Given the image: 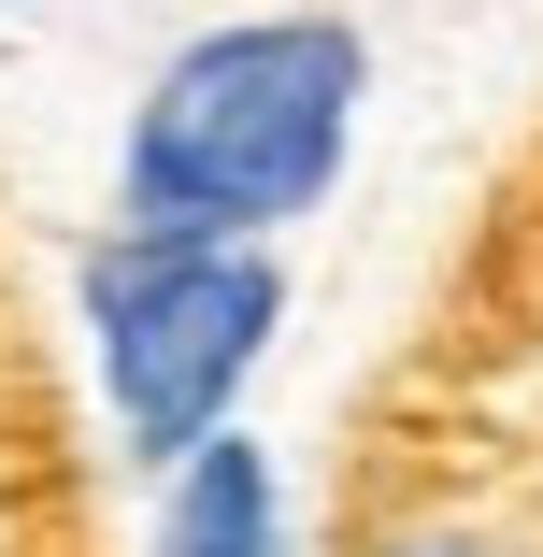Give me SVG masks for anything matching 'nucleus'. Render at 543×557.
<instances>
[{
  "instance_id": "1",
  "label": "nucleus",
  "mask_w": 543,
  "mask_h": 557,
  "mask_svg": "<svg viewBox=\"0 0 543 557\" xmlns=\"http://www.w3.org/2000/svg\"><path fill=\"white\" fill-rule=\"evenodd\" d=\"M358 115H372L358 15H230L144 72L115 144V214L200 244H286L344 186Z\"/></svg>"
},
{
  "instance_id": "2",
  "label": "nucleus",
  "mask_w": 543,
  "mask_h": 557,
  "mask_svg": "<svg viewBox=\"0 0 543 557\" xmlns=\"http://www.w3.org/2000/svg\"><path fill=\"white\" fill-rule=\"evenodd\" d=\"M86 314V386L115 414V458L172 472L214 429H244V386L286 344V258L272 244H200V230H100L72 258Z\"/></svg>"
},
{
  "instance_id": "3",
  "label": "nucleus",
  "mask_w": 543,
  "mask_h": 557,
  "mask_svg": "<svg viewBox=\"0 0 543 557\" xmlns=\"http://www.w3.org/2000/svg\"><path fill=\"white\" fill-rule=\"evenodd\" d=\"M144 557H286V472H272V443L258 429H214L200 458H172Z\"/></svg>"
},
{
  "instance_id": "4",
  "label": "nucleus",
  "mask_w": 543,
  "mask_h": 557,
  "mask_svg": "<svg viewBox=\"0 0 543 557\" xmlns=\"http://www.w3.org/2000/svg\"><path fill=\"white\" fill-rule=\"evenodd\" d=\"M372 557H515L486 515H400V529H372Z\"/></svg>"
}]
</instances>
